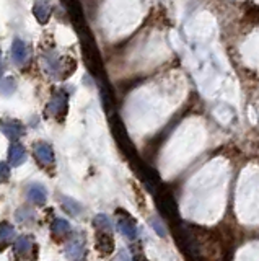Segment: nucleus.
I'll use <instances>...</instances> for the list:
<instances>
[{
    "label": "nucleus",
    "instance_id": "6e6552de",
    "mask_svg": "<svg viewBox=\"0 0 259 261\" xmlns=\"http://www.w3.org/2000/svg\"><path fill=\"white\" fill-rule=\"evenodd\" d=\"M12 59L15 64H18V65H23L26 61H28V57H29V48L26 46V42L25 41H21V39H15L12 42Z\"/></svg>",
    "mask_w": 259,
    "mask_h": 261
},
{
    "label": "nucleus",
    "instance_id": "f257e3e1",
    "mask_svg": "<svg viewBox=\"0 0 259 261\" xmlns=\"http://www.w3.org/2000/svg\"><path fill=\"white\" fill-rule=\"evenodd\" d=\"M111 130H113V136L119 146L121 152L129 158L131 162H134L137 158L136 154V149H134V144L129 139V134H127V129L122 124V121L119 119V116H113L111 118Z\"/></svg>",
    "mask_w": 259,
    "mask_h": 261
},
{
    "label": "nucleus",
    "instance_id": "6ab92c4d",
    "mask_svg": "<svg viewBox=\"0 0 259 261\" xmlns=\"http://www.w3.org/2000/svg\"><path fill=\"white\" fill-rule=\"evenodd\" d=\"M0 237H2V246H5L9 242H12L15 238V229L10 226V224L4 222L2 229H0Z\"/></svg>",
    "mask_w": 259,
    "mask_h": 261
},
{
    "label": "nucleus",
    "instance_id": "9d476101",
    "mask_svg": "<svg viewBox=\"0 0 259 261\" xmlns=\"http://www.w3.org/2000/svg\"><path fill=\"white\" fill-rule=\"evenodd\" d=\"M2 133L5 134V137H9L10 141H18L21 136L25 134V126L21 124L20 121H4L2 122Z\"/></svg>",
    "mask_w": 259,
    "mask_h": 261
},
{
    "label": "nucleus",
    "instance_id": "393cba45",
    "mask_svg": "<svg viewBox=\"0 0 259 261\" xmlns=\"http://www.w3.org/2000/svg\"><path fill=\"white\" fill-rule=\"evenodd\" d=\"M7 178H9V165H7L5 162H2V180L5 181Z\"/></svg>",
    "mask_w": 259,
    "mask_h": 261
},
{
    "label": "nucleus",
    "instance_id": "4be33fe9",
    "mask_svg": "<svg viewBox=\"0 0 259 261\" xmlns=\"http://www.w3.org/2000/svg\"><path fill=\"white\" fill-rule=\"evenodd\" d=\"M131 253H132V258H134V261H149L145 256V253H144L142 245L134 243L131 246Z\"/></svg>",
    "mask_w": 259,
    "mask_h": 261
},
{
    "label": "nucleus",
    "instance_id": "f8f14e48",
    "mask_svg": "<svg viewBox=\"0 0 259 261\" xmlns=\"http://www.w3.org/2000/svg\"><path fill=\"white\" fill-rule=\"evenodd\" d=\"M34 155L38 157V160L41 163H53L54 162V150L53 147L49 146V144L46 142H38V144H34Z\"/></svg>",
    "mask_w": 259,
    "mask_h": 261
},
{
    "label": "nucleus",
    "instance_id": "9b49d317",
    "mask_svg": "<svg viewBox=\"0 0 259 261\" xmlns=\"http://www.w3.org/2000/svg\"><path fill=\"white\" fill-rule=\"evenodd\" d=\"M13 250L17 255H29V253H33V250H36V245L33 242V237H29V235H21L18 237L17 240H15L13 243Z\"/></svg>",
    "mask_w": 259,
    "mask_h": 261
},
{
    "label": "nucleus",
    "instance_id": "1a4fd4ad",
    "mask_svg": "<svg viewBox=\"0 0 259 261\" xmlns=\"http://www.w3.org/2000/svg\"><path fill=\"white\" fill-rule=\"evenodd\" d=\"M33 13H34V18L38 20V23L46 25L51 15H53V7H51L48 0H36L33 5Z\"/></svg>",
    "mask_w": 259,
    "mask_h": 261
},
{
    "label": "nucleus",
    "instance_id": "4468645a",
    "mask_svg": "<svg viewBox=\"0 0 259 261\" xmlns=\"http://www.w3.org/2000/svg\"><path fill=\"white\" fill-rule=\"evenodd\" d=\"M26 160V152L21 144H12L9 149V163L12 166H20Z\"/></svg>",
    "mask_w": 259,
    "mask_h": 261
},
{
    "label": "nucleus",
    "instance_id": "0eeeda50",
    "mask_svg": "<svg viewBox=\"0 0 259 261\" xmlns=\"http://www.w3.org/2000/svg\"><path fill=\"white\" fill-rule=\"evenodd\" d=\"M65 256L72 261H80L85 256V243L82 238H72L70 242L65 245Z\"/></svg>",
    "mask_w": 259,
    "mask_h": 261
},
{
    "label": "nucleus",
    "instance_id": "dca6fc26",
    "mask_svg": "<svg viewBox=\"0 0 259 261\" xmlns=\"http://www.w3.org/2000/svg\"><path fill=\"white\" fill-rule=\"evenodd\" d=\"M93 226L95 229L98 232H111V229H113V224H111L109 217L105 215V214H98L93 219Z\"/></svg>",
    "mask_w": 259,
    "mask_h": 261
},
{
    "label": "nucleus",
    "instance_id": "a211bd4d",
    "mask_svg": "<svg viewBox=\"0 0 259 261\" xmlns=\"http://www.w3.org/2000/svg\"><path fill=\"white\" fill-rule=\"evenodd\" d=\"M62 207L67 211L70 215H78V214H82V206L78 204L77 201H73L72 198H62Z\"/></svg>",
    "mask_w": 259,
    "mask_h": 261
},
{
    "label": "nucleus",
    "instance_id": "aec40b11",
    "mask_svg": "<svg viewBox=\"0 0 259 261\" xmlns=\"http://www.w3.org/2000/svg\"><path fill=\"white\" fill-rule=\"evenodd\" d=\"M17 90V80H15L13 77H5L2 80V92L5 97L12 95V93Z\"/></svg>",
    "mask_w": 259,
    "mask_h": 261
},
{
    "label": "nucleus",
    "instance_id": "2eb2a0df",
    "mask_svg": "<svg viewBox=\"0 0 259 261\" xmlns=\"http://www.w3.org/2000/svg\"><path fill=\"white\" fill-rule=\"evenodd\" d=\"M51 230L56 237H67L70 234V224L64 219H54L51 224Z\"/></svg>",
    "mask_w": 259,
    "mask_h": 261
},
{
    "label": "nucleus",
    "instance_id": "ddd939ff",
    "mask_svg": "<svg viewBox=\"0 0 259 261\" xmlns=\"http://www.w3.org/2000/svg\"><path fill=\"white\" fill-rule=\"evenodd\" d=\"M28 199L38 206L46 204V199H48L46 188H44L42 185H31L28 188Z\"/></svg>",
    "mask_w": 259,
    "mask_h": 261
},
{
    "label": "nucleus",
    "instance_id": "b1692460",
    "mask_svg": "<svg viewBox=\"0 0 259 261\" xmlns=\"http://www.w3.org/2000/svg\"><path fill=\"white\" fill-rule=\"evenodd\" d=\"M248 18L257 23V21H259V7H253V9L248 12Z\"/></svg>",
    "mask_w": 259,
    "mask_h": 261
},
{
    "label": "nucleus",
    "instance_id": "7ed1b4c3",
    "mask_svg": "<svg viewBox=\"0 0 259 261\" xmlns=\"http://www.w3.org/2000/svg\"><path fill=\"white\" fill-rule=\"evenodd\" d=\"M67 106H69V95L65 92H57L51 98L46 113L56 118L57 122H62L65 119V114H67Z\"/></svg>",
    "mask_w": 259,
    "mask_h": 261
},
{
    "label": "nucleus",
    "instance_id": "5701e85b",
    "mask_svg": "<svg viewBox=\"0 0 259 261\" xmlns=\"http://www.w3.org/2000/svg\"><path fill=\"white\" fill-rule=\"evenodd\" d=\"M150 226H152V229L157 232L160 237H165L166 235V230L163 229V226H161V222H160L158 217H152V219H150Z\"/></svg>",
    "mask_w": 259,
    "mask_h": 261
},
{
    "label": "nucleus",
    "instance_id": "20e7f679",
    "mask_svg": "<svg viewBox=\"0 0 259 261\" xmlns=\"http://www.w3.org/2000/svg\"><path fill=\"white\" fill-rule=\"evenodd\" d=\"M134 166H136V170H137V173L140 175V178L144 180V183L147 185L152 190V186H155V185H161V180H160V177H158V171L155 170V168H152V166L149 165V163H145L144 160H140V158H136L134 162ZM158 188H161V186H158Z\"/></svg>",
    "mask_w": 259,
    "mask_h": 261
},
{
    "label": "nucleus",
    "instance_id": "39448f33",
    "mask_svg": "<svg viewBox=\"0 0 259 261\" xmlns=\"http://www.w3.org/2000/svg\"><path fill=\"white\" fill-rule=\"evenodd\" d=\"M116 214L119 215V219H117V229H119V232L122 235L127 237L129 240H136L137 227H136L134 219H132L129 214H125V211H122V209H117Z\"/></svg>",
    "mask_w": 259,
    "mask_h": 261
},
{
    "label": "nucleus",
    "instance_id": "f3484780",
    "mask_svg": "<svg viewBox=\"0 0 259 261\" xmlns=\"http://www.w3.org/2000/svg\"><path fill=\"white\" fill-rule=\"evenodd\" d=\"M101 101H103V108L106 110V113H109L114 105V98H113V92L109 90L108 85H101Z\"/></svg>",
    "mask_w": 259,
    "mask_h": 261
},
{
    "label": "nucleus",
    "instance_id": "f03ea898",
    "mask_svg": "<svg viewBox=\"0 0 259 261\" xmlns=\"http://www.w3.org/2000/svg\"><path fill=\"white\" fill-rule=\"evenodd\" d=\"M157 207L161 212V215H163L166 221L173 222L175 226L178 222H181L180 214H178V204L173 198V194L168 190H165V188H160L157 191Z\"/></svg>",
    "mask_w": 259,
    "mask_h": 261
},
{
    "label": "nucleus",
    "instance_id": "423d86ee",
    "mask_svg": "<svg viewBox=\"0 0 259 261\" xmlns=\"http://www.w3.org/2000/svg\"><path fill=\"white\" fill-rule=\"evenodd\" d=\"M95 248L101 256H109L114 251V238L111 232H98L95 240Z\"/></svg>",
    "mask_w": 259,
    "mask_h": 261
},
{
    "label": "nucleus",
    "instance_id": "412c9836",
    "mask_svg": "<svg viewBox=\"0 0 259 261\" xmlns=\"http://www.w3.org/2000/svg\"><path fill=\"white\" fill-rule=\"evenodd\" d=\"M33 219H34V212L31 211V209H28V207H21V209H18V212H17V221L28 224V222H31Z\"/></svg>",
    "mask_w": 259,
    "mask_h": 261
}]
</instances>
